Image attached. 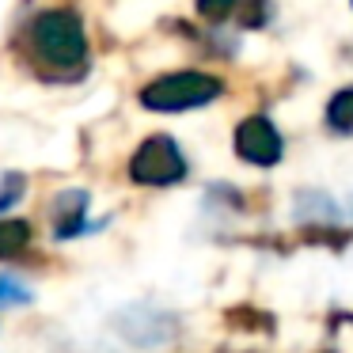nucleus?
Here are the masks:
<instances>
[{"mask_svg":"<svg viewBox=\"0 0 353 353\" xmlns=\"http://www.w3.org/2000/svg\"><path fill=\"white\" fill-rule=\"evenodd\" d=\"M27 42L39 54V61L57 65V69H77L88 57V34L77 12L69 8H54V12H39L27 27Z\"/></svg>","mask_w":353,"mask_h":353,"instance_id":"f257e3e1","label":"nucleus"},{"mask_svg":"<svg viewBox=\"0 0 353 353\" xmlns=\"http://www.w3.org/2000/svg\"><path fill=\"white\" fill-rule=\"evenodd\" d=\"M350 209H353V198H350Z\"/></svg>","mask_w":353,"mask_h":353,"instance_id":"ddd939ff","label":"nucleus"},{"mask_svg":"<svg viewBox=\"0 0 353 353\" xmlns=\"http://www.w3.org/2000/svg\"><path fill=\"white\" fill-rule=\"evenodd\" d=\"M292 216H296V221H327V224H338V221H342V209H338L323 190H300L296 205H292Z\"/></svg>","mask_w":353,"mask_h":353,"instance_id":"423d86ee","label":"nucleus"},{"mask_svg":"<svg viewBox=\"0 0 353 353\" xmlns=\"http://www.w3.org/2000/svg\"><path fill=\"white\" fill-rule=\"evenodd\" d=\"M114 330L130 345H137V350H156V345H163L175 334V319H171L168 312L133 304V307H122V312L114 315Z\"/></svg>","mask_w":353,"mask_h":353,"instance_id":"20e7f679","label":"nucleus"},{"mask_svg":"<svg viewBox=\"0 0 353 353\" xmlns=\"http://www.w3.org/2000/svg\"><path fill=\"white\" fill-rule=\"evenodd\" d=\"M23 186H27V179L16 175V171L0 179V213H4V209H12L19 198H23Z\"/></svg>","mask_w":353,"mask_h":353,"instance_id":"1a4fd4ad","label":"nucleus"},{"mask_svg":"<svg viewBox=\"0 0 353 353\" xmlns=\"http://www.w3.org/2000/svg\"><path fill=\"white\" fill-rule=\"evenodd\" d=\"M31 243V224L27 221H0V259H12Z\"/></svg>","mask_w":353,"mask_h":353,"instance_id":"6e6552de","label":"nucleus"},{"mask_svg":"<svg viewBox=\"0 0 353 353\" xmlns=\"http://www.w3.org/2000/svg\"><path fill=\"white\" fill-rule=\"evenodd\" d=\"M239 0H198V16L205 19H228Z\"/></svg>","mask_w":353,"mask_h":353,"instance_id":"9b49d317","label":"nucleus"},{"mask_svg":"<svg viewBox=\"0 0 353 353\" xmlns=\"http://www.w3.org/2000/svg\"><path fill=\"white\" fill-rule=\"evenodd\" d=\"M327 125L334 133H353V88H342V92L330 95V103H327Z\"/></svg>","mask_w":353,"mask_h":353,"instance_id":"0eeeda50","label":"nucleus"},{"mask_svg":"<svg viewBox=\"0 0 353 353\" xmlns=\"http://www.w3.org/2000/svg\"><path fill=\"white\" fill-rule=\"evenodd\" d=\"M259 8H266V4H262V0H254V4H251V12H259ZM262 19H266V16H243V23H247V27H259Z\"/></svg>","mask_w":353,"mask_h":353,"instance_id":"f8f14e48","label":"nucleus"},{"mask_svg":"<svg viewBox=\"0 0 353 353\" xmlns=\"http://www.w3.org/2000/svg\"><path fill=\"white\" fill-rule=\"evenodd\" d=\"M236 152H239V160L254 163V168H274L281 160L285 145H281V133L274 130L270 118L251 114L236 125Z\"/></svg>","mask_w":353,"mask_h":353,"instance_id":"39448f33","label":"nucleus"},{"mask_svg":"<svg viewBox=\"0 0 353 353\" xmlns=\"http://www.w3.org/2000/svg\"><path fill=\"white\" fill-rule=\"evenodd\" d=\"M31 300V292L23 289V281H16V277H0V307L4 304H27Z\"/></svg>","mask_w":353,"mask_h":353,"instance_id":"9d476101","label":"nucleus"},{"mask_svg":"<svg viewBox=\"0 0 353 353\" xmlns=\"http://www.w3.org/2000/svg\"><path fill=\"white\" fill-rule=\"evenodd\" d=\"M224 84L209 72H168L156 77L152 84L141 88V107L156 110V114H179V110H194V107H209L213 99H221Z\"/></svg>","mask_w":353,"mask_h":353,"instance_id":"f03ea898","label":"nucleus"},{"mask_svg":"<svg viewBox=\"0 0 353 353\" xmlns=\"http://www.w3.org/2000/svg\"><path fill=\"white\" fill-rule=\"evenodd\" d=\"M186 175V156L171 137H148L141 148L130 156V179L141 186H171Z\"/></svg>","mask_w":353,"mask_h":353,"instance_id":"7ed1b4c3","label":"nucleus"}]
</instances>
